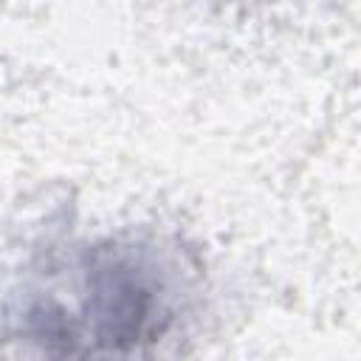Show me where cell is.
<instances>
[{
	"label": "cell",
	"instance_id": "obj_1",
	"mask_svg": "<svg viewBox=\"0 0 361 361\" xmlns=\"http://www.w3.org/2000/svg\"><path fill=\"white\" fill-rule=\"evenodd\" d=\"M172 316V288L161 259L144 245L107 243L85 259L79 313L37 307L31 327L39 338L65 341V353H76V341L90 353H127L161 338Z\"/></svg>",
	"mask_w": 361,
	"mask_h": 361
}]
</instances>
